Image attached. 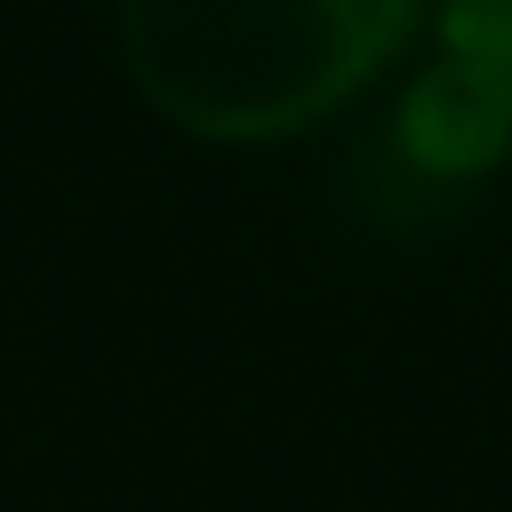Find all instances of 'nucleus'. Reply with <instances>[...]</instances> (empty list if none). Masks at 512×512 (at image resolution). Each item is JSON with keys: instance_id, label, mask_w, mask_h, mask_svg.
Returning a JSON list of instances; mask_svg holds the SVG:
<instances>
[{"instance_id": "3", "label": "nucleus", "mask_w": 512, "mask_h": 512, "mask_svg": "<svg viewBox=\"0 0 512 512\" xmlns=\"http://www.w3.org/2000/svg\"><path fill=\"white\" fill-rule=\"evenodd\" d=\"M440 56H464L512 88V0H432Z\"/></svg>"}, {"instance_id": "1", "label": "nucleus", "mask_w": 512, "mask_h": 512, "mask_svg": "<svg viewBox=\"0 0 512 512\" xmlns=\"http://www.w3.org/2000/svg\"><path fill=\"white\" fill-rule=\"evenodd\" d=\"M136 96L200 144H288L344 112L432 0H112Z\"/></svg>"}, {"instance_id": "2", "label": "nucleus", "mask_w": 512, "mask_h": 512, "mask_svg": "<svg viewBox=\"0 0 512 512\" xmlns=\"http://www.w3.org/2000/svg\"><path fill=\"white\" fill-rule=\"evenodd\" d=\"M392 144L416 176L440 184H480L512 160V88L464 56H432L392 112Z\"/></svg>"}]
</instances>
